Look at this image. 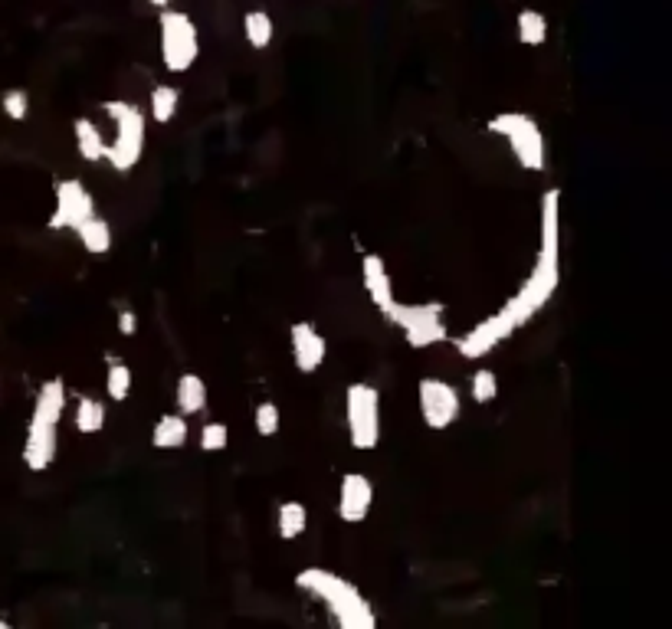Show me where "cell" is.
Returning a JSON list of instances; mask_svg holds the SVG:
<instances>
[{
	"label": "cell",
	"instance_id": "obj_23",
	"mask_svg": "<svg viewBox=\"0 0 672 629\" xmlns=\"http://www.w3.org/2000/svg\"><path fill=\"white\" fill-rule=\"evenodd\" d=\"M105 361H109V371H105V394H109V400L122 403L132 397V384H135L132 367H128L122 358H112V354Z\"/></svg>",
	"mask_w": 672,
	"mask_h": 629
},
{
	"label": "cell",
	"instance_id": "obj_5",
	"mask_svg": "<svg viewBox=\"0 0 672 629\" xmlns=\"http://www.w3.org/2000/svg\"><path fill=\"white\" fill-rule=\"evenodd\" d=\"M384 322H391L394 328H400V335L414 351L433 348V344L450 341V331H446V308L443 302H394L387 312L381 315Z\"/></svg>",
	"mask_w": 672,
	"mask_h": 629
},
{
	"label": "cell",
	"instance_id": "obj_12",
	"mask_svg": "<svg viewBox=\"0 0 672 629\" xmlns=\"http://www.w3.org/2000/svg\"><path fill=\"white\" fill-rule=\"evenodd\" d=\"M289 344H292V361H296L299 374H315L328 358V341L312 322H296L289 328Z\"/></svg>",
	"mask_w": 672,
	"mask_h": 629
},
{
	"label": "cell",
	"instance_id": "obj_9",
	"mask_svg": "<svg viewBox=\"0 0 672 629\" xmlns=\"http://www.w3.org/2000/svg\"><path fill=\"white\" fill-rule=\"evenodd\" d=\"M56 207L50 213V227L53 233H73L82 220H89L96 213V197L79 177H69V181H56Z\"/></svg>",
	"mask_w": 672,
	"mask_h": 629
},
{
	"label": "cell",
	"instance_id": "obj_30",
	"mask_svg": "<svg viewBox=\"0 0 672 629\" xmlns=\"http://www.w3.org/2000/svg\"><path fill=\"white\" fill-rule=\"evenodd\" d=\"M151 7H158V10H164V7H171V0H148Z\"/></svg>",
	"mask_w": 672,
	"mask_h": 629
},
{
	"label": "cell",
	"instance_id": "obj_8",
	"mask_svg": "<svg viewBox=\"0 0 672 629\" xmlns=\"http://www.w3.org/2000/svg\"><path fill=\"white\" fill-rule=\"evenodd\" d=\"M417 400H420V417L430 430H450L459 420V413H463V397L443 377H423L417 384Z\"/></svg>",
	"mask_w": 672,
	"mask_h": 629
},
{
	"label": "cell",
	"instance_id": "obj_31",
	"mask_svg": "<svg viewBox=\"0 0 672 629\" xmlns=\"http://www.w3.org/2000/svg\"><path fill=\"white\" fill-rule=\"evenodd\" d=\"M0 629H10V623H7V620H0Z\"/></svg>",
	"mask_w": 672,
	"mask_h": 629
},
{
	"label": "cell",
	"instance_id": "obj_28",
	"mask_svg": "<svg viewBox=\"0 0 672 629\" xmlns=\"http://www.w3.org/2000/svg\"><path fill=\"white\" fill-rule=\"evenodd\" d=\"M0 109L10 118V122H23L30 115V92L27 89H7L4 99H0Z\"/></svg>",
	"mask_w": 672,
	"mask_h": 629
},
{
	"label": "cell",
	"instance_id": "obj_16",
	"mask_svg": "<svg viewBox=\"0 0 672 629\" xmlns=\"http://www.w3.org/2000/svg\"><path fill=\"white\" fill-rule=\"evenodd\" d=\"M187 439H191V426H187L184 413H164V417H158L155 430H151V446L161 449V453L184 449Z\"/></svg>",
	"mask_w": 672,
	"mask_h": 629
},
{
	"label": "cell",
	"instance_id": "obj_25",
	"mask_svg": "<svg viewBox=\"0 0 672 629\" xmlns=\"http://www.w3.org/2000/svg\"><path fill=\"white\" fill-rule=\"evenodd\" d=\"M469 394H473V400L479 403V407H486V403H492L495 397H499V377H495V371H489V367H479V371H473Z\"/></svg>",
	"mask_w": 672,
	"mask_h": 629
},
{
	"label": "cell",
	"instance_id": "obj_3",
	"mask_svg": "<svg viewBox=\"0 0 672 629\" xmlns=\"http://www.w3.org/2000/svg\"><path fill=\"white\" fill-rule=\"evenodd\" d=\"M105 115L112 118L115 125V135L105 141V158L112 164V171L119 174H128L138 168L141 154H145V138H148V118L145 112L138 109L132 102H119V99H109L102 102Z\"/></svg>",
	"mask_w": 672,
	"mask_h": 629
},
{
	"label": "cell",
	"instance_id": "obj_29",
	"mask_svg": "<svg viewBox=\"0 0 672 629\" xmlns=\"http://www.w3.org/2000/svg\"><path fill=\"white\" fill-rule=\"evenodd\" d=\"M115 328H119V335L135 338L138 335V315L132 312V308H119V315H115Z\"/></svg>",
	"mask_w": 672,
	"mask_h": 629
},
{
	"label": "cell",
	"instance_id": "obj_22",
	"mask_svg": "<svg viewBox=\"0 0 672 629\" xmlns=\"http://www.w3.org/2000/svg\"><path fill=\"white\" fill-rule=\"evenodd\" d=\"M73 420H76V430L82 436H96V433L105 430V420H109V413H105V403L102 400H96V397H79L76 400Z\"/></svg>",
	"mask_w": 672,
	"mask_h": 629
},
{
	"label": "cell",
	"instance_id": "obj_19",
	"mask_svg": "<svg viewBox=\"0 0 672 629\" xmlns=\"http://www.w3.org/2000/svg\"><path fill=\"white\" fill-rule=\"evenodd\" d=\"M309 528V508L296 498H286L279 508H276V534L282 541H296Z\"/></svg>",
	"mask_w": 672,
	"mask_h": 629
},
{
	"label": "cell",
	"instance_id": "obj_14",
	"mask_svg": "<svg viewBox=\"0 0 672 629\" xmlns=\"http://www.w3.org/2000/svg\"><path fill=\"white\" fill-rule=\"evenodd\" d=\"M66 413V384L63 377H50V381H43L37 397H33V413L30 420H40V423H60Z\"/></svg>",
	"mask_w": 672,
	"mask_h": 629
},
{
	"label": "cell",
	"instance_id": "obj_7",
	"mask_svg": "<svg viewBox=\"0 0 672 629\" xmlns=\"http://www.w3.org/2000/svg\"><path fill=\"white\" fill-rule=\"evenodd\" d=\"M158 27H161V63H164V69H168L171 76L187 73L200 56L197 23L191 20V14H184V10L164 7L161 17H158Z\"/></svg>",
	"mask_w": 672,
	"mask_h": 629
},
{
	"label": "cell",
	"instance_id": "obj_24",
	"mask_svg": "<svg viewBox=\"0 0 672 629\" xmlns=\"http://www.w3.org/2000/svg\"><path fill=\"white\" fill-rule=\"evenodd\" d=\"M273 33H276L273 17H269L266 10H246L243 14V37L253 50H266V46L273 43Z\"/></svg>",
	"mask_w": 672,
	"mask_h": 629
},
{
	"label": "cell",
	"instance_id": "obj_26",
	"mask_svg": "<svg viewBox=\"0 0 672 629\" xmlns=\"http://www.w3.org/2000/svg\"><path fill=\"white\" fill-rule=\"evenodd\" d=\"M279 423H282V417H279V407H276L273 400L256 403V410H253V426H256V433H259V436H263V439L276 436V433H279Z\"/></svg>",
	"mask_w": 672,
	"mask_h": 629
},
{
	"label": "cell",
	"instance_id": "obj_13",
	"mask_svg": "<svg viewBox=\"0 0 672 629\" xmlns=\"http://www.w3.org/2000/svg\"><path fill=\"white\" fill-rule=\"evenodd\" d=\"M361 282H364V289H368V299H371V305L377 308V312H387L394 302H397V295H394V279H391V272H387V263L377 253H368L361 259Z\"/></svg>",
	"mask_w": 672,
	"mask_h": 629
},
{
	"label": "cell",
	"instance_id": "obj_6",
	"mask_svg": "<svg viewBox=\"0 0 672 629\" xmlns=\"http://www.w3.org/2000/svg\"><path fill=\"white\" fill-rule=\"evenodd\" d=\"M345 426L348 443L358 453H371L381 443V390L374 384H348L345 390Z\"/></svg>",
	"mask_w": 672,
	"mask_h": 629
},
{
	"label": "cell",
	"instance_id": "obj_10",
	"mask_svg": "<svg viewBox=\"0 0 672 629\" xmlns=\"http://www.w3.org/2000/svg\"><path fill=\"white\" fill-rule=\"evenodd\" d=\"M60 453V423H27V439H23V466L30 472H46Z\"/></svg>",
	"mask_w": 672,
	"mask_h": 629
},
{
	"label": "cell",
	"instance_id": "obj_15",
	"mask_svg": "<svg viewBox=\"0 0 672 629\" xmlns=\"http://www.w3.org/2000/svg\"><path fill=\"white\" fill-rule=\"evenodd\" d=\"M207 381L194 371H184L178 377V384H174V403H178V413L184 417H197V413L207 410Z\"/></svg>",
	"mask_w": 672,
	"mask_h": 629
},
{
	"label": "cell",
	"instance_id": "obj_4",
	"mask_svg": "<svg viewBox=\"0 0 672 629\" xmlns=\"http://www.w3.org/2000/svg\"><path fill=\"white\" fill-rule=\"evenodd\" d=\"M489 135H499L505 145H509L512 158L518 161V168L525 171H545L548 168V141L541 125L532 115L525 112H499L486 122Z\"/></svg>",
	"mask_w": 672,
	"mask_h": 629
},
{
	"label": "cell",
	"instance_id": "obj_2",
	"mask_svg": "<svg viewBox=\"0 0 672 629\" xmlns=\"http://www.w3.org/2000/svg\"><path fill=\"white\" fill-rule=\"evenodd\" d=\"M296 587L315 597L332 616V623L341 629H374L377 613L368 603V597L351 584L348 577H341L328 567H302L296 574Z\"/></svg>",
	"mask_w": 672,
	"mask_h": 629
},
{
	"label": "cell",
	"instance_id": "obj_20",
	"mask_svg": "<svg viewBox=\"0 0 672 629\" xmlns=\"http://www.w3.org/2000/svg\"><path fill=\"white\" fill-rule=\"evenodd\" d=\"M548 17L541 14V10H518L515 17V33H518V43L522 46H545L548 43Z\"/></svg>",
	"mask_w": 672,
	"mask_h": 629
},
{
	"label": "cell",
	"instance_id": "obj_27",
	"mask_svg": "<svg viewBox=\"0 0 672 629\" xmlns=\"http://www.w3.org/2000/svg\"><path fill=\"white\" fill-rule=\"evenodd\" d=\"M227 443H230L227 423L210 420V423L200 426V449H204V453H223V449H227Z\"/></svg>",
	"mask_w": 672,
	"mask_h": 629
},
{
	"label": "cell",
	"instance_id": "obj_17",
	"mask_svg": "<svg viewBox=\"0 0 672 629\" xmlns=\"http://www.w3.org/2000/svg\"><path fill=\"white\" fill-rule=\"evenodd\" d=\"M73 233L89 256H105L112 249V227H109V220L99 217V213H92L89 220H82Z\"/></svg>",
	"mask_w": 672,
	"mask_h": 629
},
{
	"label": "cell",
	"instance_id": "obj_11",
	"mask_svg": "<svg viewBox=\"0 0 672 629\" xmlns=\"http://www.w3.org/2000/svg\"><path fill=\"white\" fill-rule=\"evenodd\" d=\"M374 505V485L361 472H345L338 485V518L345 525H361L371 515Z\"/></svg>",
	"mask_w": 672,
	"mask_h": 629
},
{
	"label": "cell",
	"instance_id": "obj_1",
	"mask_svg": "<svg viewBox=\"0 0 672 629\" xmlns=\"http://www.w3.org/2000/svg\"><path fill=\"white\" fill-rule=\"evenodd\" d=\"M558 286H561V191L551 187V191L541 194V243H538L532 272H528L525 282L515 289V295L499 312L482 318L479 325H473L466 335H459L453 341L456 354L463 361L486 358L505 338H512L518 328L532 322L541 308L554 299Z\"/></svg>",
	"mask_w": 672,
	"mask_h": 629
},
{
	"label": "cell",
	"instance_id": "obj_18",
	"mask_svg": "<svg viewBox=\"0 0 672 629\" xmlns=\"http://www.w3.org/2000/svg\"><path fill=\"white\" fill-rule=\"evenodd\" d=\"M73 138H76V151H79V158L82 161H89V164H99L102 158H105V138L102 132H99V125L92 122V118H76L73 122Z\"/></svg>",
	"mask_w": 672,
	"mask_h": 629
},
{
	"label": "cell",
	"instance_id": "obj_21",
	"mask_svg": "<svg viewBox=\"0 0 672 629\" xmlns=\"http://www.w3.org/2000/svg\"><path fill=\"white\" fill-rule=\"evenodd\" d=\"M178 109H181V92L178 86H168V82H161V86L151 89V99H148V112L155 118L158 125H168L178 118Z\"/></svg>",
	"mask_w": 672,
	"mask_h": 629
}]
</instances>
